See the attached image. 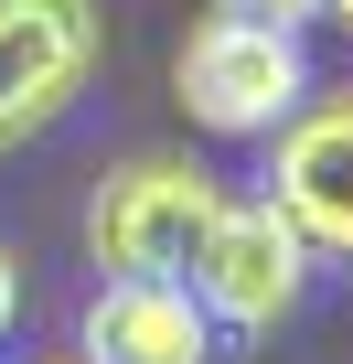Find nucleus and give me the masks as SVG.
Returning <instances> with one entry per match:
<instances>
[{
  "label": "nucleus",
  "instance_id": "1",
  "mask_svg": "<svg viewBox=\"0 0 353 364\" xmlns=\"http://www.w3.org/2000/svg\"><path fill=\"white\" fill-rule=\"evenodd\" d=\"M214 204L225 193H214L204 161L139 150V161H118L97 193H86V257L107 279H183L193 247H204V225H214Z\"/></svg>",
  "mask_w": 353,
  "mask_h": 364
},
{
  "label": "nucleus",
  "instance_id": "2",
  "mask_svg": "<svg viewBox=\"0 0 353 364\" xmlns=\"http://www.w3.org/2000/svg\"><path fill=\"white\" fill-rule=\"evenodd\" d=\"M171 86H183L193 129H214V139H268V129L310 97V54H300V33H278V22H236V11H214V22L183 33Z\"/></svg>",
  "mask_w": 353,
  "mask_h": 364
},
{
  "label": "nucleus",
  "instance_id": "3",
  "mask_svg": "<svg viewBox=\"0 0 353 364\" xmlns=\"http://www.w3.org/2000/svg\"><path fill=\"white\" fill-rule=\"evenodd\" d=\"M183 289L204 300L214 332H278L310 300V247L278 225L268 193H225L214 225H204V247H193V268H183Z\"/></svg>",
  "mask_w": 353,
  "mask_h": 364
},
{
  "label": "nucleus",
  "instance_id": "4",
  "mask_svg": "<svg viewBox=\"0 0 353 364\" xmlns=\"http://www.w3.org/2000/svg\"><path fill=\"white\" fill-rule=\"evenodd\" d=\"M257 193L278 204V225L353 268V86H310L278 129H268V171H257Z\"/></svg>",
  "mask_w": 353,
  "mask_h": 364
},
{
  "label": "nucleus",
  "instance_id": "5",
  "mask_svg": "<svg viewBox=\"0 0 353 364\" xmlns=\"http://www.w3.org/2000/svg\"><path fill=\"white\" fill-rule=\"evenodd\" d=\"M107 54V11L97 0H0V150L43 139Z\"/></svg>",
  "mask_w": 353,
  "mask_h": 364
},
{
  "label": "nucleus",
  "instance_id": "6",
  "mask_svg": "<svg viewBox=\"0 0 353 364\" xmlns=\"http://www.w3.org/2000/svg\"><path fill=\"white\" fill-rule=\"evenodd\" d=\"M75 364H214V321L183 279H97L75 311Z\"/></svg>",
  "mask_w": 353,
  "mask_h": 364
},
{
  "label": "nucleus",
  "instance_id": "7",
  "mask_svg": "<svg viewBox=\"0 0 353 364\" xmlns=\"http://www.w3.org/2000/svg\"><path fill=\"white\" fill-rule=\"evenodd\" d=\"M214 11H236V22H278V33H300V22H321V0H214Z\"/></svg>",
  "mask_w": 353,
  "mask_h": 364
},
{
  "label": "nucleus",
  "instance_id": "8",
  "mask_svg": "<svg viewBox=\"0 0 353 364\" xmlns=\"http://www.w3.org/2000/svg\"><path fill=\"white\" fill-rule=\"evenodd\" d=\"M11 311H22V279H11V257H0V332H11Z\"/></svg>",
  "mask_w": 353,
  "mask_h": 364
},
{
  "label": "nucleus",
  "instance_id": "9",
  "mask_svg": "<svg viewBox=\"0 0 353 364\" xmlns=\"http://www.w3.org/2000/svg\"><path fill=\"white\" fill-rule=\"evenodd\" d=\"M321 22H342V33H353V0H321Z\"/></svg>",
  "mask_w": 353,
  "mask_h": 364
},
{
  "label": "nucleus",
  "instance_id": "10",
  "mask_svg": "<svg viewBox=\"0 0 353 364\" xmlns=\"http://www.w3.org/2000/svg\"><path fill=\"white\" fill-rule=\"evenodd\" d=\"M22 364H75V353H22Z\"/></svg>",
  "mask_w": 353,
  "mask_h": 364
}]
</instances>
